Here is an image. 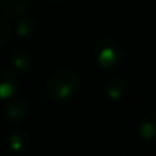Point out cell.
<instances>
[{"label":"cell","mask_w":156,"mask_h":156,"mask_svg":"<svg viewBox=\"0 0 156 156\" xmlns=\"http://www.w3.org/2000/svg\"><path fill=\"white\" fill-rule=\"evenodd\" d=\"M79 77L75 72L61 69L50 77L47 83V93L55 101L64 102L73 98L79 91Z\"/></svg>","instance_id":"1"},{"label":"cell","mask_w":156,"mask_h":156,"mask_svg":"<svg viewBox=\"0 0 156 156\" xmlns=\"http://www.w3.org/2000/svg\"><path fill=\"white\" fill-rule=\"evenodd\" d=\"M97 59L102 68L115 71L123 64V50L112 39H101V41L97 44Z\"/></svg>","instance_id":"2"},{"label":"cell","mask_w":156,"mask_h":156,"mask_svg":"<svg viewBox=\"0 0 156 156\" xmlns=\"http://www.w3.org/2000/svg\"><path fill=\"white\" fill-rule=\"evenodd\" d=\"M28 111H29V105H28L27 100L10 98L9 104L4 108V116L9 122H20L27 116Z\"/></svg>","instance_id":"3"},{"label":"cell","mask_w":156,"mask_h":156,"mask_svg":"<svg viewBox=\"0 0 156 156\" xmlns=\"http://www.w3.org/2000/svg\"><path fill=\"white\" fill-rule=\"evenodd\" d=\"M20 87L18 79L9 71H0V100H10Z\"/></svg>","instance_id":"4"},{"label":"cell","mask_w":156,"mask_h":156,"mask_svg":"<svg viewBox=\"0 0 156 156\" xmlns=\"http://www.w3.org/2000/svg\"><path fill=\"white\" fill-rule=\"evenodd\" d=\"M141 138L147 141H156V112L148 113L138 126Z\"/></svg>","instance_id":"5"},{"label":"cell","mask_w":156,"mask_h":156,"mask_svg":"<svg viewBox=\"0 0 156 156\" xmlns=\"http://www.w3.org/2000/svg\"><path fill=\"white\" fill-rule=\"evenodd\" d=\"M29 0H0V9L9 17H17L27 10Z\"/></svg>","instance_id":"6"},{"label":"cell","mask_w":156,"mask_h":156,"mask_svg":"<svg viewBox=\"0 0 156 156\" xmlns=\"http://www.w3.org/2000/svg\"><path fill=\"white\" fill-rule=\"evenodd\" d=\"M105 91L109 98L119 100L124 93V82L120 77H112V79H109L105 84Z\"/></svg>","instance_id":"7"},{"label":"cell","mask_w":156,"mask_h":156,"mask_svg":"<svg viewBox=\"0 0 156 156\" xmlns=\"http://www.w3.org/2000/svg\"><path fill=\"white\" fill-rule=\"evenodd\" d=\"M28 145V137L24 131H12L9 136V147L14 152L24 151Z\"/></svg>","instance_id":"8"},{"label":"cell","mask_w":156,"mask_h":156,"mask_svg":"<svg viewBox=\"0 0 156 156\" xmlns=\"http://www.w3.org/2000/svg\"><path fill=\"white\" fill-rule=\"evenodd\" d=\"M36 29V22L30 17H22L17 21L15 30L20 36H30Z\"/></svg>","instance_id":"9"},{"label":"cell","mask_w":156,"mask_h":156,"mask_svg":"<svg viewBox=\"0 0 156 156\" xmlns=\"http://www.w3.org/2000/svg\"><path fill=\"white\" fill-rule=\"evenodd\" d=\"M11 64L15 71L27 72L30 66V57L24 51H18L11 57Z\"/></svg>","instance_id":"10"},{"label":"cell","mask_w":156,"mask_h":156,"mask_svg":"<svg viewBox=\"0 0 156 156\" xmlns=\"http://www.w3.org/2000/svg\"><path fill=\"white\" fill-rule=\"evenodd\" d=\"M11 37V27L0 18V46H4Z\"/></svg>","instance_id":"11"},{"label":"cell","mask_w":156,"mask_h":156,"mask_svg":"<svg viewBox=\"0 0 156 156\" xmlns=\"http://www.w3.org/2000/svg\"><path fill=\"white\" fill-rule=\"evenodd\" d=\"M53 2H59V0H53Z\"/></svg>","instance_id":"12"}]
</instances>
